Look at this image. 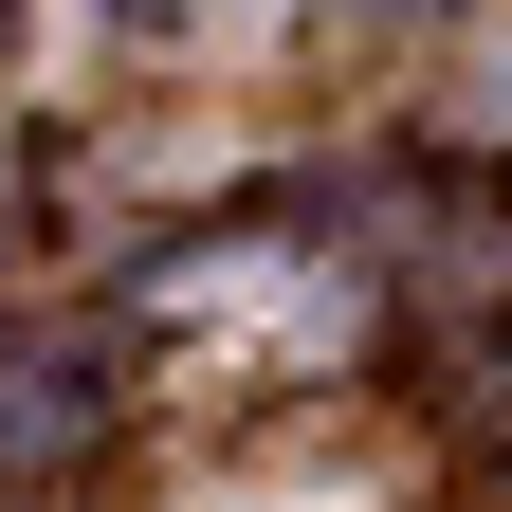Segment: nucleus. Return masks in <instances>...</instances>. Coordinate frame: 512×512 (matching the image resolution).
I'll use <instances>...</instances> for the list:
<instances>
[{
	"label": "nucleus",
	"mask_w": 512,
	"mask_h": 512,
	"mask_svg": "<svg viewBox=\"0 0 512 512\" xmlns=\"http://www.w3.org/2000/svg\"><path fill=\"white\" fill-rule=\"evenodd\" d=\"M220 512H348V494H220Z\"/></svg>",
	"instance_id": "3"
},
{
	"label": "nucleus",
	"mask_w": 512,
	"mask_h": 512,
	"mask_svg": "<svg viewBox=\"0 0 512 512\" xmlns=\"http://www.w3.org/2000/svg\"><path fill=\"white\" fill-rule=\"evenodd\" d=\"M183 19H202V0H110V37H183Z\"/></svg>",
	"instance_id": "1"
},
{
	"label": "nucleus",
	"mask_w": 512,
	"mask_h": 512,
	"mask_svg": "<svg viewBox=\"0 0 512 512\" xmlns=\"http://www.w3.org/2000/svg\"><path fill=\"white\" fill-rule=\"evenodd\" d=\"M0 55H19V0H0Z\"/></svg>",
	"instance_id": "4"
},
{
	"label": "nucleus",
	"mask_w": 512,
	"mask_h": 512,
	"mask_svg": "<svg viewBox=\"0 0 512 512\" xmlns=\"http://www.w3.org/2000/svg\"><path fill=\"white\" fill-rule=\"evenodd\" d=\"M476 384H494V366H476ZM494 403H512V384H494Z\"/></svg>",
	"instance_id": "5"
},
{
	"label": "nucleus",
	"mask_w": 512,
	"mask_h": 512,
	"mask_svg": "<svg viewBox=\"0 0 512 512\" xmlns=\"http://www.w3.org/2000/svg\"><path fill=\"white\" fill-rule=\"evenodd\" d=\"M330 19H458V0H330Z\"/></svg>",
	"instance_id": "2"
}]
</instances>
